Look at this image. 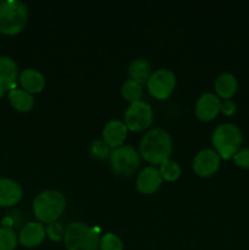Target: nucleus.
<instances>
[{"mask_svg":"<svg viewBox=\"0 0 249 250\" xmlns=\"http://www.w3.org/2000/svg\"><path fill=\"white\" fill-rule=\"evenodd\" d=\"M100 250H124L121 238L114 233H105L100 238Z\"/></svg>","mask_w":249,"mask_h":250,"instance_id":"nucleus-23","label":"nucleus"},{"mask_svg":"<svg viewBox=\"0 0 249 250\" xmlns=\"http://www.w3.org/2000/svg\"><path fill=\"white\" fill-rule=\"evenodd\" d=\"M127 132L128 129L124 121L111 120L103 128V141L110 149L119 148L124 146L127 138Z\"/></svg>","mask_w":249,"mask_h":250,"instance_id":"nucleus-14","label":"nucleus"},{"mask_svg":"<svg viewBox=\"0 0 249 250\" xmlns=\"http://www.w3.org/2000/svg\"><path fill=\"white\" fill-rule=\"evenodd\" d=\"M121 94L124 100L132 103L139 102L143 94V88L139 83L134 82L132 80H127L121 87Z\"/></svg>","mask_w":249,"mask_h":250,"instance_id":"nucleus-21","label":"nucleus"},{"mask_svg":"<svg viewBox=\"0 0 249 250\" xmlns=\"http://www.w3.org/2000/svg\"><path fill=\"white\" fill-rule=\"evenodd\" d=\"M161 183H163V177L158 168L154 166H148L144 167L137 176L136 187L142 194L149 195L154 194L160 188Z\"/></svg>","mask_w":249,"mask_h":250,"instance_id":"nucleus-13","label":"nucleus"},{"mask_svg":"<svg viewBox=\"0 0 249 250\" xmlns=\"http://www.w3.org/2000/svg\"><path fill=\"white\" fill-rule=\"evenodd\" d=\"M19 78V67L14 59L10 56H0V98L16 88Z\"/></svg>","mask_w":249,"mask_h":250,"instance_id":"nucleus-11","label":"nucleus"},{"mask_svg":"<svg viewBox=\"0 0 249 250\" xmlns=\"http://www.w3.org/2000/svg\"><path fill=\"white\" fill-rule=\"evenodd\" d=\"M220 160L221 158L214 149H203L193 159V171L199 177H210L219 170Z\"/></svg>","mask_w":249,"mask_h":250,"instance_id":"nucleus-9","label":"nucleus"},{"mask_svg":"<svg viewBox=\"0 0 249 250\" xmlns=\"http://www.w3.org/2000/svg\"><path fill=\"white\" fill-rule=\"evenodd\" d=\"M23 195L21 186L11 178H0V208H11Z\"/></svg>","mask_w":249,"mask_h":250,"instance_id":"nucleus-15","label":"nucleus"},{"mask_svg":"<svg viewBox=\"0 0 249 250\" xmlns=\"http://www.w3.org/2000/svg\"><path fill=\"white\" fill-rule=\"evenodd\" d=\"M19 243L24 248H36L41 246L46 237L45 226L42 222H28L19 233Z\"/></svg>","mask_w":249,"mask_h":250,"instance_id":"nucleus-12","label":"nucleus"},{"mask_svg":"<svg viewBox=\"0 0 249 250\" xmlns=\"http://www.w3.org/2000/svg\"><path fill=\"white\" fill-rule=\"evenodd\" d=\"M221 99L212 93H204L195 103V116L203 122L212 121L221 112Z\"/></svg>","mask_w":249,"mask_h":250,"instance_id":"nucleus-10","label":"nucleus"},{"mask_svg":"<svg viewBox=\"0 0 249 250\" xmlns=\"http://www.w3.org/2000/svg\"><path fill=\"white\" fill-rule=\"evenodd\" d=\"M28 21V9L20 0L0 1V33L16 36L26 27Z\"/></svg>","mask_w":249,"mask_h":250,"instance_id":"nucleus-3","label":"nucleus"},{"mask_svg":"<svg viewBox=\"0 0 249 250\" xmlns=\"http://www.w3.org/2000/svg\"><path fill=\"white\" fill-rule=\"evenodd\" d=\"M10 105L16 111L28 112L34 106V97L22 88H15L7 93Z\"/></svg>","mask_w":249,"mask_h":250,"instance_id":"nucleus-18","label":"nucleus"},{"mask_svg":"<svg viewBox=\"0 0 249 250\" xmlns=\"http://www.w3.org/2000/svg\"><path fill=\"white\" fill-rule=\"evenodd\" d=\"M236 110H237L236 104H234L233 102H231V100H225V102L221 104V112L222 114L227 115V116L233 115L234 112H236Z\"/></svg>","mask_w":249,"mask_h":250,"instance_id":"nucleus-27","label":"nucleus"},{"mask_svg":"<svg viewBox=\"0 0 249 250\" xmlns=\"http://www.w3.org/2000/svg\"><path fill=\"white\" fill-rule=\"evenodd\" d=\"M159 172H160L163 180L167 181V182H175L182 175V168L176 161L168 159L165 163L161 164L159 167Z\"/></svg>","mask_w":249,"mask_h":250,"instance_id":"nucleus-20","label":"nucleus"},{"mask_svg":"<svg viewBox=\"0 0 249 250\" xmlns=\"http://www.w3.org/2000/svg\"><path fill=\"white\" fill-rule=\"evenodd\" d=\"M214 88L217 97L222 98L225 100H229L236 94L237 89H238V82H237V78L232 73L225 72L221 73L215 80Z\"/></svg>","mask_w":249,"mask_h":250,"instance_id":"nucleus-17","label":"nucleus"},{"mask_svg":"<svg viewBox=\"0 0 249 250\" xmlns=\"http://www.w3.org/2000/svg\"><path fill=\"white\" fill-rule=\"evenodd\" d=\"M154 112L148 103L139 100L132 103L124 112V125L132 132H141L151 126Z\"/></svg>","mask_w":249,"mask_h":250,"instance_id":"nucleus-7","label":"nucleus"},{"mask_svg":"<svg viewBox=\"0 0 249 250\" xmlns=\"http://www.w3.org/2000/svg\"><path fill=\"white\" fill-rule=\"evenodd\" d=\"M110 165L116 175L129 177L141 166V154L132 146H122L110 153Z\"/></svg>","mask_w":249,"mask_h":250,"instance_id":"nucleus-6","label":"nucleus"},{"mask_svg":"<svg viewBox=\"0 0 249 250\" xmlns=\"http://www.w3.org/2000/svg\"><path fill=\"white\" fill-rule=\"evenodd\" d=\"M112 149H110L104 141H94L90 146V153L97 159H106L110 156Z\"/></svg>","mask_w":249,"mask_h":250,"instance_id":"nucleus-25","label":"nucleus"},{"mask_svg":"<svg viewBox=\"0 0 249 250\" xmlns=\"http://www.w3.org/2000/svg\"><path fill=\"white\" fill-rule=\"evenodd\" d=\"M232 159H233V163L238 167L249 168V148H244L238 150Z\"/></svg>","mask_w":249,"mask_h":250,"instance_id":"nucleus-26","label":"nucleus"},{"mask_svg":"<svg viewBox=\"0 0 249 250\" xmlns=\"http://www.w3.org/2000/svg\"><path fill=\"white\" fill-rule=\"evenodd\" d=\"M139 151L146 163L151 165H161L170 159L172 153V138L165 129H150L142 138Z\"/></svg>","mask_w":249,"mask_h":250,"instance_id":"nucleus-1","label":"nucleus"},{"mask_svg":"<svg viewBox=\"0 0 249 250\" xmlns=\"http://www.w3.org/2000/svg\"><path fill=\"white\" fill-rule=\"evenodd\" d=\"M19 82L22 89L32 95L36 93H41L45 87V78H44L43 73L34 68H26L22 71L19 76Z\"/></svg>","mask_w":249,"mask_h":250,"instance_id":"nucleus-16","label":"nucleus"},{"mask_svg":"<svg viewBox=\"0 0 249 250\" xmlns=\"http://www.w3.org/2000/svg\"><path fill=\"white\" fill-rule=\"evenodd\" d=\"M45 231L46 236H48L49 239L53 242H60L61 239H63V236H65V229H63L62 225L58 221L46 225Z\"/></svg>","mask_w":249,"mask_h":250,"instance_id":"nucleus-24","label":"nucleus"},{"mask_svg":"<svg viewBox=\"0 0 249 250\" xmlns=\"http://www.w3.org/2000/svg\"><path fill=\"white\" fill-rule=\"evenodd\" d=\"M129 80L139 83L141 85L148 82L151 75V66L145 59H136L128 66Z\"/></svg>","mask_w":249,"mask_h":250,"instance_id":"nucleus-19","label":"nucleus"},{"mask_svg":"<svg viewBox=\"0 0 249 250\" xmlns=\"http://www.w3.org/2000/svg\"><path fill=\"white\" fill-rule=\"evenodd\" d=\"M176 87L175 73L167 68L154 71L146 82L149 93L158 100H165L173 93Z\"/></svg>","mask_w":249,"mask_h":250,"instance_id":"nucleus-8","label":"nucleus"},{"mask_svg":"<svg viewBox=\"0 0 249 250\" xmlns=\"http://www.w3.org/2000/svg\"><path fill=\"white\" fill-rule=\"evenodd\" d=\"M66 208V198L59 190L48 189L39 193L33 200V212L42 224L58 221Z\"/></svg>","mask_w":249,"mask_h":250,"instance_id":"nucleus-2","label":"nucleus"},{"mask_svg":"<svg viewBox=\"0 0 249 250\" xmlns=\"http://www.w3.org/2000/svg\"><path fill=\"white\" fill-rule=\"evenodd\" d=\"M66 250H98L100 237L95 229L83 222H72L65 229Z\"/></svg>","mask_w":249,"mask_h":250,"instance_id":"nucleus-5","label":"nucleus"},{"mask_svg":"<svg viewBox=\"0 0 249 250\" xmlns=\"http://www.w3.org/2000/svg\"><path fill=\"white\" fill-rule=\"evenodd\" d=\"M19 243L16 232L10 227H0V250H15Z\"/></svg>","mask_w":249,"mask_h":250,"instance_id":"nucleus-22","label":"nucleus"},{"mask_svg":"<svg viewBox=\"0 0 249 250\" xmlns=\"http://www.w3.org/2000/svg\"><path fill=\"white\" fill-rule=\"evenodd\" d=\"M212 146L215 151L224 160H229L234 156V154L241 150L243 143L242 132L236 125L222 124L215 128L211 137Z\"/></svg>","mask_w":249,"mask_h":250,"instance_id":"nucleus-4","label":"nucleus"}]
</instances>
